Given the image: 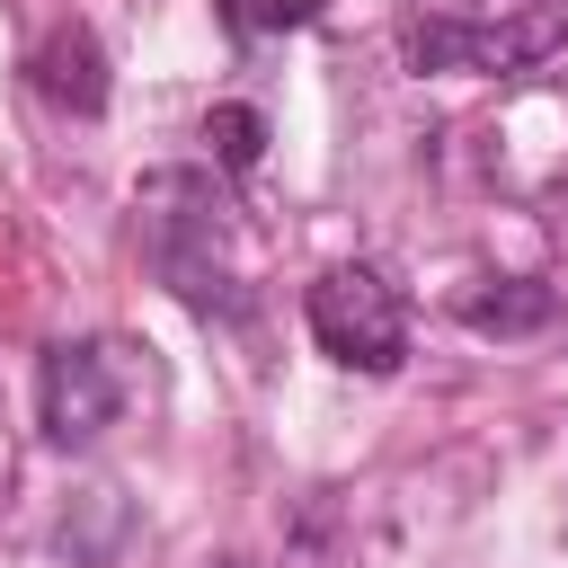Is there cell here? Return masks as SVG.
<instances>
[{
  "instance_id": "6",
  "label": "cell",
  "mask_w": 568,
  "mask_h": 568,
  "mask_svg": "<svg viewBox=\"0 0 568 568\" xmlns=\"http://www.w3.org/2000/svg\"><path fill=\"white\" fill-rule=\"evenodd\" d=\"M204 142H213L222 169H257V151H266V115H257V106H213V115H204Z\"/></svg>"
},
{
  "instance_id": "2",
  "label": "cell",
  "mask_w": 568,
  "mask_h": 568,
  "mask_svg": "<svg viewBox=\"0 0 568 568\" xmlns=\"http://www.w3.org/2000/svg\"><path fill=\"white\" fill-rule=\"evenodd\" d=\"M302 311H311L320 355H337L346 373H399V355H408V311H399V293H390L382 266H328Z\"/></svg>"
},
{
  "instance_id": "7",
  "label": "cell",
  "mask_w": 568,
  "mask_h": 568,
  "mask_svg": "<svg viewBox=\"0 0 568 568\" xmlns=\"http://www.w3.org/2000/svg\"><path fill=\"white\" fill-rule=\"evenodd\" d=\"M222 18H231V36H275V27H302L311 0H222Z\"/></svg>"
},
{
  "instance_id": "4",
  "label": "cell",
  "mask_w": 568,
  "mask_h": 568,
  "mask_svg": "<svg viewBox=\"0 0 568 568\" xmlns=\"http://www.w3.org/2000/svg\"><path fill=\"white\" fill-rule=\"evenodd\" d=\"M27 71H36V89H44L53 106H71V115H98V106H106V53H98V36H89V27L44 36Z\"/></svg>"
},
{
  "instance_id": "3",
  "label": "cell",
  "mask_w": 568,
  "mask_h": 568,
  "mask_svg": "<svg viewBox=\"0 0 568 568\" xmlns=\"http://www.w3.org/2000/svg\"><path fill=\"white\" fill-rule=\"evenodd\" d=\"M115 408H124L115 355L98 337H62L44 355V373H36V426H44V444H98L115 426Z\"/></svg>"
},
{
  "instance_id": "1",
  "label": "cell",
  "mask_w": 568,
  "mask_h": 568,
  "mask_svg": "<svg viewBox=\"0 0 568 568\" xmlns=\"http://www.w3.org/2000/svg\"><path fill=\"white\" fill-rule=\"evenodd\" d=\"M568 36V0H417L399 53L417 71H524Z\"/></svg>"
},
{
  "instance_id": "5",
  "label": "cell",
  "mask_w": 568,
  "mask_h": 568,
  "mask_svg": "<svg viewBox=\"0 0 568 568\" xmlns=\"http://www.w3.org/2000/svg\"><path fill=\"white\" fill-rule=\"evenodd\" d=\"M453 311H462V328H479V337H532V328H550L559 293L532 284V275H488V284H470Z\"/></svg>"
}]
</instances>
